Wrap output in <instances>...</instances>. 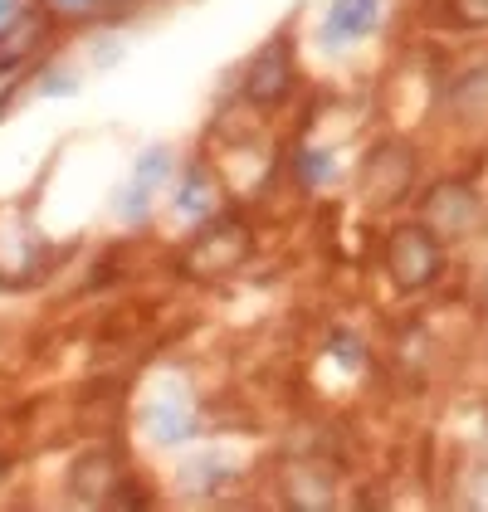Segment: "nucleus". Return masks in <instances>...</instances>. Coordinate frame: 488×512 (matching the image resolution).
I'll use <instances>...</instances> for the list:
<instances>
[{"label":"nucleus","instance_id":"obj_9","mask_svg":"<svg viewBox=\"0 0 488 512\" xmlns=\"http://www.w3.org/2000/svg\"><path fill=\"white\" fill-rule=\"evenodd\" d=\"M449 10L464 25H488V0H449Z\"/></svg>","mask_w":488,"mask_h":512},{"label":"nucleus","instance_id":"obj_4","mask_svg":"<svg viewBox=\"0 0 488 512\" xmlns=\"http://www.w3.org/2000/svg\"><path fill=\"white\" fill-rule=\"evenodd\" d=\"M425 215H430V225L440 230V239L469 235V230L479 225L484 205H479V196H474L469 186H440V191L430 196V205H425Z\"/></svg>","mask_w":488,"mask_h":512},{"label":"nucleus","instance_id":"obj_2","mask_svg":"<svg viewBox=\"0 0 488 512\" xmlns=\"http://www.w3.org/2000/svg\"><path fill=\"white\" fill-rule=\"evenodd\" d=\"M410 181H415V157L401 142H381L362 166V196L371 205H396L410 191Z\"/></svg>","mask_w":488,"mask_h":512},{"label":"nucleus","instance_id":"obj_10","mask_svg":"<svg viewBox=\"0 0 488 512\" xmlns=\"http://www.w3.org/2000/svg\"><path fill=\"white\" fill-rule=\"evenodd\" d=\"M10 15H15V0H0V25H10Z\"/></svg>","mask_w":488,"mask_h":512},{"label":"nucleus","instance_id":"obj_6","mask_svg":"<svg viewBox=\"0 0 488 512\" xmlns=\"http://www.w3.org/2000/svg\"><path fill=\"white\" fill-rule=\"evenodd\" d=\"M371 25H376V0H337L327 15V30L337 40H362Z\"/></svg>","mask_w":488,"mask_h":512},{"label":"nucleus","instance_id":"obj_11","mask_svg":"<svg viewBox=\"0 0 488 512\" xmlns=\"http://www.w3.org/2000/svg\"><path fill=\"white\" fill-rule=\"evenodd\" d=\"M484 303H488V283H484Z\"/></svg>","mask_w":488,"mask_h":512},{"label":"nucleus","instance_id":"obj_3","mask_svg":"<svg viewBox=\"0 0 488 512\" xmlns=\"http://www.w3.org/2000/svg\"><path fill=\"white\" fill-rule=\"evenodd\" d=\"M244 249H249V235H244L240 225H215V230H210V235L191 249L186 269H191V274H201V278L230 274V269L244 259Z\"/></svg>","mask_w":488,"mask_h":512},{"label":"nucleus","instance_id":"obj_5","mask_svg":"<svg viewBox=\"0 0 488 512\" xmlns=\"http://www.w3.org/2000/svg\"><path fill=\"white\" fill-rule=\"evenodd\" d=\"M244 88H249L254 103H279L284 88H288V44H269V49L254 59V69H249Z\"/></svg>","mask_w":488,"mask_h":512},{"label":"nucleus","instance_id":"obj_7","mask_svg":"<svg viewBox=\"0 0 488 512\" xmlns=\"http://www.w3.org/2000/svg\"><path fill=\"white\" fill-rule=\"evenodd\" d=\"M147 425H152V434H157L162 444H176V439L186 434V410H181L176 400H157V405L147 410Z\"/></svg>","mask_w":488,"mask_h":512},{"label":"nucleus","instance_id":"obj_12","mask_svg":"<svg viewBox=\"0 0 488 512\" xmlns=\"http://www.w3.org/2000/svg\"><path fill=\"white\" fill-rule=\"evenodd\" d=\"M69 5H79V0H69Z\"/></svg>","mask_w":488,"mask_h":512},{"label":"nucleus","instance_id":"obj_1","mask_svg":"<svg viewBox=\"0 0 488 512\" xmlns=\"http://www.w3.org/2000/svg\"><path fill=\"white\" fill-rule=\"evenodd\" d=\"M386 264H391V278L401 288H425L430 278L445 269V249H440V235L430 225H401L391 244H386Z\"/></svg>","mask_w":488,"mask_h":512},{"label":"nucleus","instance_id":"obj_8","mask_svg":"<svg viewBox=\"0 0 488 512\" xmlns=\"http://www.w3.org/2000/svg\"><path fill=\"white\" fill-rule=\"evenodd\" d=\"M113 483V464L108 459H88V464H79L74 469V488H79V498H103V488Z\"/></svg>","mask_w":488,"mask_h":512}]
</instances>
